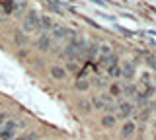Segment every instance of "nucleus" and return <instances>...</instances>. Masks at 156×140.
I'll return each mask as SVG.
<instances>
[{
	"label": "nucleus",
	"instance_id": "f257e3e1",
	"mask_svg": "<svg viewBox=\"0 0 156 140\" xmlns=\"http://www.w3.org/2000/svg\"><path fill=\"white\" fill-rule=\"evenodd\" d=\"M20 123H16V121H6L4 127L0 128V140H12L16 136V127Z\"/></svg>",
	"mask_w": 156,
	"mask_h": 140
},
{
	"label": "nucleus",
	"instance_id": "f03ea898",
	"mask_svg": "<svg viewBox=\"0 0 156 140\" xmlns=\"http://www.w3.org/2000/svg\"><path fill=\"white\" fill-rule=\"evenodd\" d=\"M23 29L26 31L39 29V16H37V12H29L26 16V20H23Z\"/></svg>",
	"mask_w": 156,
	"mask_h": 140
},
{
	"label": "nucleus",
	"instance_id": "7ed1b4c3",
	"mask_svg": "<svg viewBox=\"0 0 156 140\" xmlns=\"http://www.w3.org/2000/svg\"><path fill=\"white\" fill-rule=\"evenodd\" d=\"M100 64L105 66V68L117 66V56L113 55V53H109V55H101V56H100Z\"/></svg>",
	"mask_w": 156,
	"mask_h": 140
},
{
	"label": "nucleus",
	"instance_id": "20e7f679",
	"mask_svg": "<svg viewBox=\"0 0 156 140\" xmlns=\"http://www.w3.org/2000/svg\"><path fill=\"white\" fill-rule=\"evenodd\" d=\"M53 35L57 39H65V37H74V31H70L68 27H55L53 29Z\"/></svg>",
	"mask_w": 156,
	"mask_h": 140
},
{
	"label": "nucleus",
	"instance_id": "39448f33",
	"mask_svg": "<svg viewBox=\"0 0 156 140\" xmlns=\"http://www.w3.org/2000/svg\"><path fill=\"white\" fill-rule=\"evenodd\" d=\"M135 130H136L135 123L133 121H127V123L123 125V128H121V134H123V138H131L135 134Z\"/></svg>",
	"mask_w": 156,
	"mask_h": 140
},
{
	"label": "nucleus",
	"instance_id": "423d86ee",
	"mask_svg": "<svg viewBox=\"0 0 156 140\" xmlns=\"http://www.w3.org/2000/svg\"><path fill=\"white\" fill-rule=\"evenodd\" d=\"M49 47H51V37L41 35V37H39V41H37V49L39 51H47Z\"/></svg>",
	"mask_w": 156,
	"mask_h": 140
},
{
	"label": "nucleus",
	"instance_id": "0eeeda50",
	"mask_svg": "<svg viewBox=\"0 0 156 140\" xmlns=\"http://www.w3.org/2000/svg\"><path fill=\"white\" fill-rule=\"evenodd\" d=\"M119 113H121V117H129L131 113H133V105L131 103H127V101H123V103H119Z\"/></svg>",
	"mask_w": 156,
	"mask_h": 140
},
{
	"label": "nucleus",
	"instance_id": "6e6552de",
	"mask_svg": "<svg viewBox=\"0 0 156 140\" xmlns=\"http://www.w3.org/2000/svg\"><path fill=\"white\" fill-rule=\"evenodd\" d=\"M98 51H100V45H98V43H92V45L88 47V53H86L88 60H94L96 56H98Z\"/></svg>",
	"mask_w": 156,
	"mask_h": 140
},
{
	"label": "nucleus",
	"instance_id": "1a4fd4ad",
	"mask_svg": "<svg viewBox=\"0 0 156 140\" xmlns=\"http://www.w3.org/2000/svg\"><path fill=\"white\" fill-rule=\"evenodd\" d=\"M51 76L57 78V80H65L66 72H65V68H61V66H53V68H51Z\"/></svg>",
	"mask_w": 156,
	"mask_h": 140
},
{
	"label": "nucleus",
	"instance_id": "9d476101",
	"mask_svg": "<svg viewBox=\"0 0 156 140\" xmlns=\"http://www.w3.org/2000/svg\"><path fill=\"white\" fill-rule=\"evenodd\" d=\"M49 27H53V22H51V18H47V16L39 18V29H49Z\"/></svg>",
	"mask_w": 156,
	"mask_h": 140
},
{
	"label": "nucleus",
	"instance_id": "9b49d317",
	"mask_svg": "<svg viewBox=\"0 0 156 140\" xmlns=\"http://www.w3.org/2000/svg\"><path fill=\"white\" fill-rule=\"evenodd\" d=\"M115 125V117H111V115H107V117L101 119V127L104 128H111Z\"/></svg>",
	"mask_w": 156,
	"mask_h": 140
},
{
	"label": "nucleus",
	"instance_id": "f8f14e48",
	"mask_svg": "<svg viewBox=\"0 0 156 140\" xmlns=\"http://www.w3.org/2000/svg\"><path fill=\"white\" fill-rule=\"evenodd\" d=\"M107 74H109L111 78H121V74H123V72H121L119 66H111V68H107Z\"/></svg>",
	"mask_w": 156,
	"mask_h": 140
},
{
	"label": "nucleus",
	"instance_id": "ddd939ff",
	"mask_svg": "<svg viewBox=\"0 0 156 140\" xmlns=\"http://www.w3.org/2000/svg\"><path fill=\"white\" fill-rule=\"evenodd\" d=\"M123 74H125V78H129V80L135 76V66L131 64V62H129V64H125V70H123Z\"/></svg>",
	"mask_w": 156,
	"mask_h": 140
},
{
	"label": "nucleus",
	"instance_id": "4468645a",
	"mask_svg": "<svg viewBox=\"0 0 156 140\" xmlns=\"http://www.w3.org/2000/svg\"><path fill=\"white\" fill-rule=\"evenodd\" d=\"M90 88V82H86V80H78L76 82V90H80V91H84Z\"/></svg>",
	"mask_w": 156,
	"mask_h": 140
},
{
	"label": "nucleus",
	"instance_id": "2eb2a0df",
	"mask_svg": "<svg viewBox=\"0 0 156 140\" xmlns=\"http://www.w3.org/2000/svg\"><path fill=\"white\" fill-rule=\"evenodd\" d=\"M37 138H39V136H37L35 132H27V134H22V136L16 138V140H37Z\"/></svg>",
	"mask_w": 156,
	"mask_h": 140
},
{
	"label": "nucleus",
	"instance_id": "dca6fc26",
	"mask_svg": "<svg viewBox=\"0 0 156 140\" xmlns=\"http://www.w3.org/2000/svg\"><path fill=\"white\" fill-rule=\"evenodd\" d=\"M78 107L84 111V113H88V111L92 109V103H90V101H80V103H78Z\"/></svg>",
	"mask_w": 156,
	"mask_h": 140
},
{
	"label": "nucleus",
	"instance_id": "f3484780",
	"mask_svg": "<svg viewBox=\"0 0 156 140\" xmlns=\"http://www.w3.org/2000/svg\"><path fill=\"white\" fill-rule=\"evenodd\" d=\"M16 43L18 45H26V35L22 31H16Z\"/></svg>",
	"mask_w": 156,
	"mask_h": 140
},
{
	"label": "nucleus",
	"instance_id": "a211bd4d",
	"mask_svg": "<svg viewBox=\"0 0 156 140\" xmlns=\"http://www.w3.org/2000/svg\"><path fill=\"white\" fill-rule=\"evenodd\" d=\"M109 91H111V95H119V94H121V86H119V84H113V86L109 88Z\"/></svg>",
	"mask_w": 156,
	"mask_h": 140
},
{
	"label": "nucleus",
	"instance_id": "6ab92c4d",
	"mask_svg": "<svg viewBox=\"0 0 156 140\" xmlns=\"http://www.w3.org/2000/svg\"><path fill=\"white\" fill-rule=\"evenodd\" d=\"M6 121H8V113H6V111H2V113H0V128L4 127V123H6Z\"/></svg>",
	"mask_w": 156,
	"mask_h": 140
},
{
	"label": "nucleus",
	"instance_id": "aec40b11",
	"mask_svg": "<svg viewBox=\"0 0 156 140\" xmlns=\"http://www.w3.org/2000/svg\"><path fill=\"white\" fill-rule=\"evenodd\" d=\"M125 91H127L129 95H135V86H129V88H127Z\"/></svg>",
	"mask_w": 156,
	"mask_h": 140
},
{
	"label": "nucleus",
	"instance_id": "412c9836",
	"mask_svg": "<svg viewBox=\"0 0 156 140\" xmlns=\"http://www.w3.org/2000/svg\"><path fill=\"white\" fill-rule=\"evenodd\" d=\"M154 140H156V138H154Z\"/></svg>",
	"mask_w": 156,
	"mask_h": 140
}]
</instances>
